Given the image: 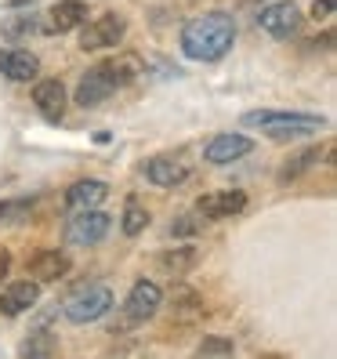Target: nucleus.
<instances>
[{
    "instance_id": "b1692460",
    "label": "nucleus",
    "mask_w": 337,
    "mask_h": 359,
    "mask_svg": "<svg viewBox=\"0 0 337 359\" xmlns=\"http://www.w3.org/2000/svg\"><path fill=\"white\" fill-rule=\"evenodd\" d=\"M0 33H4L8 44H18L22 36L40 33V18H36V15H11V18H4V22H0Z\"/></svg>"
},
{
    "instance_id": "c85d7f7f",
    "label": "nucleus",
    "mask_w": 337,
    "mask_h": 359,
    "mask_svg": "<svg viewBox=\"0 0 337 359\" xmlns=\"http://www.w3.org/2000/svg\"><path fill=\"white\" fill-rule=\"evenodd\" d=\"M8 272H11V255H8L4 247H0V283L8 280Z\"/></svg>"
},
{
    "instance_id": "6ab92c4d",
    "label": "nucleus",
    "mask_w": 337,
    "mask_h": 359,
    "mask_svg": "<svg viewBox=\"0 0 337 359\" xmlns=\"http://www.w3.org/2000/svg\"><path fill=\"white\" fill-rule=\"evenodd\" d=\"M196 262H200L196 247H171V250H163V255L156 258V269L163 272V276H171V280H181V276H188V272L196 269Z\"/></svg>"
},
{
    "instance_id": "39448f33",
    "label": "nucleus",
    "mask_w": 337,
    "mask_h": 359,
    "mask_svg": "<svg viewBox=\"0 0 337 359\" xmlns=\"http://www.w3.org/2000/svg\"><path fill=\"white\" fill-rule=\"evenodd\" d=\"M123 36H128V18H123L120 11H105V15H98V18L80 26V51L116 48Z\"/></svg>"
},
{
    "instance_id": "4468645a",
    "label": "nucleus",
    "mask_w": 337,
    "mask_h": 359,
    "mask_svg": "<svg viewBox=\"0 0 337 359\" xmlns=\"http://www.w3.org/2000/svg\"><path fill=\"white\" fill-rule=\"evenodd\" d=\"M88 22V4L83 0H58V4L40 18V33H73Z\"/></svg>"
},
{
    "instance_id": "6e6552de",
    "label": "nucleus",
    "mask_w": 337,
    "mask_h": 359,
    "mask_svg": "<svg viewBox=\"0 0 337 359\" xmlns=\"http://www.w3.org/2000/svg\"><path fill=\"white\" fill-rule=\"evenodd\" d=\"M250 153H254V142H250L247 135H240V131H221V135H214L203 145V160L214 163V167L236 163V160H243Z\"/></svg>"
},
{
    "instance_id": "a878e982",
    "label": "nucleus",
    "mask_w": 337,
    "mask_h": 359,
    "mask_svg": "<svg viewBox=\"0 0 337 359\" xmlns=\"http://www.w3.org/2000/svg\"><path fill=\"white\" fill-rule=\"evenodd\" d=\"M200 225H203V218L196 215V210H185V215H178L171 222V236H196Z\"/></svg>"
},
{
    "instance_id": "a211bd4d",
    "label": "nucleus",
    "mask_w": 337,
    "mask_h": 359,
    "mask_svg": "<svg viewBox=\"0 0 337 359\" xmlns=\"http://www.w3.org/2000/svg\"><path fill=\"white\" fill-rule=\"evenodd\" d=\"M105 73L113 76L116 91H120V88H128V83H135V80L145 76V58L135 55V51H120L113 58H105Z\"/></svg>"
},
{
    "instance_id": "1a4fd4ad",
    "label": "nucleus",
    "mask_w": 337,
    "mask_h": 359,
    "mask_svg": "<svg viewBox=\"0 0 337 359\" xmlns=\"http://www.w3.org/2000/svg\"><path fill=\"white\" fill-rule=\"evenodd\" d=\"M113 91H116V83H113V76L105 73V62H98V66H91L88 73L80 76V83H76V105L80 109H98L102 102H109L113 98Z\"/></svg>"
},
{
    "instance_id": "4be33fe9",
    "label": "nucleus",
    "mask_w": 337,
    "mask_h": 359,
    "mask_svg": "<svg viewBox=\"0 0 337 359\" xmlns=\"http://www.w3.org/2000/svg\"><path fill=\"white\" fill-rule=\"evenodd\" d=\"M323 160V149L319 145H308V149H301V153H294L283 167H280V182H294V178H301L305 171H312L315 163Z\"/></svg>"
},
{
    "instance_id": "f03ea898",
    "label": "nucleus",
    "mask_w": 337,
    "mask_h": 359,
    "mask_svg": "<svg viewBox=\"0 0 337 359\" xmlns=\"http://www.w3.org/2000/svg\"><path fill=\"white\" fill-rule=\"evenodd\" d=\"M243 128H261L272 142H290V138H308L326 128L323 116L312 113H283V109H254L243 113Z\"/></svg>"
},
{
    "instance_id": "412c9836",
    "label": "nucleus",
    "mask_w": 337,
    "mask_h": 359,
    "mask_svg": "<svg viewBox=\"0 0 337 359\" xmlns=\"http://www.w3.org/2000/svg\"><path fill=\"white\" fill-rule=\"evenodd\" d=\"M18 355H29V359H51V355H58V334L51 327L33 330L26 341L18 345Z\"/></svg>"
},
{
    "instance_id": "393cba45",
    "label": "nucleus",
    "mask_w": 337,
    "mask_h": 359,
    "mask_svg": "<svg viewBox=\"0 0 337 359\" xmlns=\"http://www.w3.org/2000/svg\"><path fill=\"white\" fill-rule=\"evenodd\" d=\"M233 352H236V345L228 337H218V334H207L196 345V355H233Z\"/></svg>"
},
{
    "instance_id": "bb28decb",
    "label": "nucleus",
    "mask_w": 337,
    "mask_h": 359,
    "mask_svg": "<svg viewBox=\"0 0 337 359\" xmlns=\"http://www.w3.org/2000/svg\"><path fill=\"white\" fill-rule=\"evenodd\" d=\"M29 210V200H0V222H8L15 215H26Z\"/></svg>"
},
{
    "instance_id": "f257e3e1",
    "label": "nucleus",
    "mask_w": 337,
    "mask_h": 359,
    "mask_svg": "<svg viewBox=\"0 0 337 359\" xmlns=\"http://www.w3.org/2000/svg\"><path fill=\"white\" fill-rule=\"evenodd\" d=\"M178 44H181V55L193 58V62H218L236 44V22H233V15H225V11L196 15L181 26Z\"/></svg>"
},
{
    "instance_id": "423d86ee",
    "label": "nucleus",
    "mask_w": 337,
    "mask_h": 359,
    "mask_svg": "<svg viewBox=\"0 0 337 359\" xmlns=\"http://www.w3.org/2000/svg\"><path fill=\"white\" fill-rule=\"evenodd\" d=\"M305 26V15L301 8L294 4V0H276V4H268L258 11V29L268 33L272 40H290V36H298Z\"/></svg>"
},
{
    "instance_id": "aec40b11",
    "label": "nucleus",
    "mask_w": 337,
    "mask_h": 359,
    "mask_svg": "<svg viewBox=\"0 0 337 359\" xmlns=\"http://www.w3.org/2000/svg\"><path fill=\"white\" fill-rule=\"evenodd\" d=\"M171 312H174L178 323L200 320V316H203V298H200V290L185 287V283H174V287H171Z\"/></svg>"
},
{
    "instance_id": "dca6fc26",
    "label": "nucleus",
    "mask_w": 337,
    "mask_h": 359,
    "mask_svg": "<svg viewBox=\"0 0 337 359\" xmlns=\"http://www.w3.org/2000/svg\"><path fill=\"white\" fill-rule=\"evenodd\" d=\"M40 73V58L33 51L22 48H4L0 51V76L11 80V83H29Z\"/></svg>"
},
{
    "instance_id": "ddd939ff",
    "label": "nucleus",
    "mask_w": 337,
    "mask_h": 359,
    "mask_svg": "<svg viewBox=\"0 0 337 359\" xmlns=\"http://www.w3.org/2000/svg\"><path fill=\"white\" fill-rule=\"evenodd\" d=\"M36 305H40V283L36 280H15L0 290V316H8V320H15L22 312H33Z\"/></svg>"
},
{
    "instance_id": "2eb2a0df",
    "label": "nucleus",
    "mask_w": 337,
    "mask_h": 359,
    "mask_svg": "<svg viewBox=\"0 0 337 359\" xmlns=\"http://www.w3.org/2000/svg\"><path fill=\"white\" fill-rule=\"evenodd\" d=\"M69 269H73V262L66 250H40V255H33L26 262V272L36 283H58L69 276Z\"/></svg>"
},
{
    "instance_id": "5701e85b",
    "label": "nucleus",
    "mask_w": 337,
    "mask_h": 359,
    "mask_svg": "<svg viewBox=\"0 0 337 359\" xmlns=\"http://www.w3.org/2000/svg\"><path fill=\"white\" fill-rule=\"evenodd\" d=\"M145 229H149V210H145V203L142 200H128V203H123V215H120V232H123V236H142V232Z\"/></svg>"
},
{
    "instance_id": "7ed1b4c3",
    "label": "nucleus",
    "mask_w": 337,
    "mask_h": 359,
    "mask_svg": "<svg viewBox=\"0 0 337 359\" xmlns=\"http://www.w3.org/2000/svg\"><path fill=\"white\" fill-rule=\"evenodd\" d=\"M116 305V294L105 287V283H88V287H76L66 302H62V316L69 323L83 327V323H98L102 316H109Z\"/></svg>"
},
{
    "instance_id": "9d476101",
    "label": "nucleus",
    "mask_w": 337,
    "mask_h": 359,
    "mask_svg": "<svg viewBox=\"0 0 337 359\" xmlns=\"http://www.w3.org/2000/svg\"><path fill=\"white\" fill-rule=\"evenodd\" d=\"M142 175H145V182L156 185V189H174V185H181L188 178V163L181 156H174V153H163V156L145 160Z\"/></svg>"
},
{
    "instance_id": "20e7f679",
    "label": "nucleus",
    "mask_w": 337,
    "mask_h": 359,
    "mask_svg": "<svg viewBox=\"0 0 337 359\" xmlns=\"http://www.w3.org/2000/svg\"><path fill=\"white\" fill-rule=\"evenodd\" d=\"M109 229H113V215H105L102 207H83L66 218L62 240H66V247H95L109 236Z\"/></svg>"
},
{
    "instance_id": "9b49d317",
    "label": "nucleus",
    "mask_w": 337,
    "mask_h": 359,
    "mask_svg": "<svg viewBox=\"0 0 337 359\" xmlns=\"http://www.w3.org/2000/svg\"><path fill=\"white\" fill-rule=\"evenodd\" d=\"M243 207H247V193H240V189H225V193L200 196L193 210H196L203 222H221V218H236Z\"/></svg>"
},
{
    "instance_id": "0eeeda50",
    "label": "nucleus",
    "mask_w": 337,
    "mask_h": 359,
    "mask_svg": "<svg viewBox=\"0 0 337 359\" xmlns=\"http://www.w3.org/2000/svg\"><path fill=\"white\" fill-rule=\"evenodd\" d=\"M163 305V290L160 283L153 280H138L131 290H128V298H123V316H128V323L138 327V323H149L153 316L160 312Z\"/></svg>"
},
{
    "instance_id": "f3484780",
    "label": "nucleus",
    "mask_w": 337,
    "mask_h": 359,
    "mask_svg": "<svg viewBox=\"0 0 337 359\" xmlns=\"http://www.w3.org/2000/svg\"><path fill=\"white\" fill-rule=\"evenodd\" d=\"M105 200H109V185H105L102 178H80L66 189V203L73 210H83V207H102Z\"/></svg>"
},
{
    "instance_id": "f8f14e48",
    "label": "nucleus",
    "mask_w": 337,
    "mask_h": 359,
    "mask_svg": "<svg viewBox=\"0 0 337 359\" xmlns=\"http://www.w3.org/2000/svg\"><path fill=\"white\" fill-rule=\"evenodd\" d=\"M33 105H36V113L44 116L48 123H58L62 116H66V105H69V95H66V83L62 80H36V88H33Z\"/></svg>"
},
{
    "instance_id": "cd10ccee",
    "label": "nucleus",
    "mask_w": 337,
    "mask_h": 359,
    "mask_svg": "<svg viewBox=\"0 0 337 359\" xmlns=\"http://www.w3.org/2000/svg\"><path fill=\"white\" fill-rule=\"evenodd\" d=\"M333 11H337V0H315V4H312V18H315V22L330 18Z\"/></svg>"
},
{
    "instance_id": "c756f323",
    "label": "nucleus",
    "mask_w": 337,
    "mask_h": 359,
    "mask_svg": "<svg viewBox=\"0 0 337 359\" xmlns=\"http://www.w3.org/2000/svg\"><path fill=\"white\" fill-rule=\"evenodd\" d=\"M312 44H319V48H333V29H326L323 36H315Z\"/></svg>"
}]
</instances>
